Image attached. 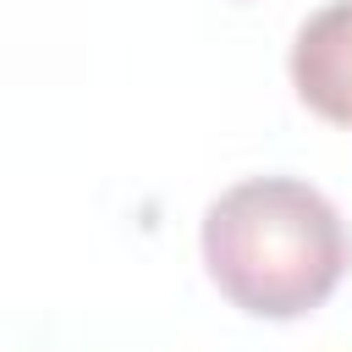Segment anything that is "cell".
Wrapping results in <instances>:
<instances>
[{"instance_id": "1", "label": "cell", "mask_w": 352, "mask_h": 352, "mask_svg": "<svg viewBox=\"0 0 352 352\" xmlns=\"http://www.w3.org/2000/svg\"><path fill=\"white\" fill-rule=\"evenodd\" d=\"M204 270L253 319H302L330 302L352 264L341 209L302 176L231 182L198 226Z\"/></svg>"}, {"instance_id": "2", "label": "cell", "mask_w": 352, "mask_h": 352, "mask_svg": "<svg viewBox=\"0 0 352 352\" xmlns=\"http://www.w3.org/2000/svg\"><path fill=\"white\" fill-rule=\"evenodd\" d=\"M286 72L314 116L352 126V0H330L297 28Z\"/></svg>"}]
</instances>
